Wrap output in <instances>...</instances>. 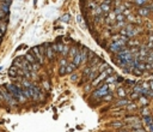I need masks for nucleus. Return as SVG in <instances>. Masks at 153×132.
Segmentation results:
<instances>
[{
    "instance_id": "obj_12",
    "label": "nucleus",
    "mask_w": 153,
    "mask_h": 132,
    "mask_svg": "<svg viewBox=\"0 0 153 132\" xmlns=\"http://www.w3.org/2000/svg\"><path fill=\"white\" fill-rule=\"evenodd\" d=\"M68 18H69V16H68V14H66V16H64V17H62V21H64V22H67V21H68Z\"/></svg>"
},
{
    "instance_id": "obj_6",
    "label": "nucleus",
    "mask_w": 153,
    "mask_h": 132,
    "mask_svg": "<svg viewBox=\"0 0 153 132\" xmlns=\"http://www.w3.org/2000/svg\"><path fill=\"white\" fill-rule=\"evenodd\" d=\"M8 74H10L11 77H16V76H17V67L12 66V67L8 70Z\"/></svg>"
},
{
    "instance_id": "obj_7",
    "label": "nucleus",
    "mask_w": 153,
    "mask_h": 132,
    "mask_svg": "<svg viewBox=\"0 0 153 132\" xmlns=\"http://www.w3.org/2000/svg\"><path fill=\"white\" fill-rule=\"evenodd\" d=\"M75 67H76V66H75L73 63H72V64H69L68 66H66V73H69V72L74 71V70H75Z\"/></svg>"
},
{
    "instance_id": "obj_9",
    "label": "nucleus",
    "mask_w": 153,
    "mask_h": 132,
    "mask_svg": "<svg viewBox=\"0 0 153 132\" xmlns=\"http://www.w3.org/2000/svg\"><path fill=\"white\" fill-rule=\"evenodd\" d=\"M129 103V101H127V100H121V101H117V106H126V105H128Z\"/></svg>"
},
{
    "instance_id": "obj_3",
    "label": "nucleus",
    "mask_w": 153,
    "mask_h": 132,
    "mask_svg": "<svg viewBox=\"0 0 153 132\" xmlns=\"http://www.w3.org/2000/svg\"><path fill=\"white\" fill-rule=\"evenodd\" d=\"M108 91H109V84H103V85H101L97 90H96L94 92H93V97H97V96H105L106 94H108Z\"/></svg>"
},
{
    "instance_id": "obj_1",
    "label": "nucleus",
    "mask_w": 153,
    "mask_h": 132,
    "mask_svg": "<svg viewBox=\"0 0 153 132\" xmlns=\"http://www.w3.org/2000/svg\"><path fill=\"white\" fill-rule=\"evenodd\" d=\"M0 92H1V95H3L5 102H7V103H10V105H16V103H17L16 99L11 95L10 91H8L5 86H0Z\"/></svg>"
},
{
    "instance_id": "obj_14",
    "label": "nucleus",
    "mask_w": 153,
    "mask_h": 132,
    "mask_svg": "<svg viewBox=\"0 0 153 132\" xmlns=\"http://www.w3.org/2000/svg\"><path fill=\"white\" fill-rule=\"evenodd\" d=\"M43 84H44V86H46V89H50V88H49V83H48V82H44Z\"/></svg>"
},
{
    "instance_id": "obj_16",
    "label": "nucleus",
    "mask_w": 153,
    "mask_h": 132,
    "mask_svg": "<svg viewBox=\"0 0 153 132\" xmlns=\"http://www.w3.org/2000/svg\"><path fill=\"white\" fill-rule=\"evenodd\" d=\"M149 89H151V90H153V81H151V82H149Z\"/></svg>"
},
{
    "instance_id": "obj_10",
    "label": "nucleus",
    "mask_w": 153,
    "mask_h": 132,
    "mask_svg": "<svg viewBox=\"0 0 153 132\" xmlns=\"http://www.w3.org/2000/svg\"><path fill=\"white\" fill-rule=\"evenodd\" d=\"M106 78H108V79L105 81V83H106V84H109V83H112L115 79H116V76H114V77H106Z\"/></svg>"
},
{
    "instance_id": "obj_15",
    "label": "nucleus",
    "mask_w": 153,
    "mask_h": 132,
    "mask_svg": "<svg viewBox=\"0 0 153 132\" xmlns=\"http://www.w3.org/2000/svg\"><path fill=\"white\" fill-rule=\"evenodd\" d=\"M104 100H105V101H109V100H111V95H110V96H109V95H106Z\"/></svg>"
},
{
    "instance_id": "obj_11",
    "label": "nucleus",
    "mask_w": 153,
    "mask_h": 132,
    "mask_svg": "<svg viewBox=\"0 0 153 132\" xmlns=\"http://www.w3.org/2000/svg\"><path fill=\"white\" fill-rule=\"evenodd\" d=\"M140 14H142V16L148 14V9H141V10H140Z\"/></svg>"
},
{
    "instance_id": "obj_8",
    "label": "nucleus",
    "mask_w": 153,
    "mask_h": 132,
    "mask_svg": "<svg viewBox=\"0 0 153 132\" xmlns=\"http://www.w3.org/2000/svg\"><path fill=\"white\" fill-rule=\"evenodd\" d=\"M117 94H119V96H120V97H126V95H127L123 88H119V90H117Z\"/></svg>"
},
{
    "instance_id": "obj_13",
    "label": "nucleus",
    "mask_w": 153,
    "mask_h": 132,
    "mask_svg": "<svg viewBox=\"0 0 153 132\" xmlns=\"http://www.w3.org/2000/svg\"><path fill=\"white\" fill-rule=\"evenodd\" d=\"M139 99L141 100V102H142V103H147V102H148V101H147L145 97H139Z\"/></svg>"
},
{
    "instance_id": "obj_2",
    "label": "nucleus",
    "mask_w": 153,
    "mask_h": 132,
    "mask_svg": "<svg viewBox=\"0 0 153 132\" xmlns=\"http://www.w3.org/2000/svg\"><path fill=\"white\" fill-rule=\"evenodd\" d=\"M112 72H114V71H112V68H111V67H106V71H102V72H101V74H98V76L96 77L97 79H94V81H93L92 85H93V86H97L101 82H103V81L108 77V74H111Z\"/></svg>"
},
{
    "instance_id": "obj_17",
    "label": "nucleus",
    "mask_w": 153,
    "mask_h": 132,
    "mask_svg": "<svg viewBox=\"0 0 153 132\" xmlns=\"http://www.w3.org/2000/svg\"><path fill=\"white\" fill-rule=\"evenodd\" d=\"M0 101H5L4 97H3V95H1V92H0Z\"/></svg>"
},
{
    "instance_id": "obj_4",
    "label": "nucleus",
    "mask_w": 153,
    "mask_h": 132,
    "mask_svg": "<svg viewBox=\"0 0 153 132\" xmlns=\"http://www.w3.org/2000/svg\"><path fill=\"white\" fill-rule=\"evenodd\" d=\"M83 60H84L83 50H79V49H78V52H76V54L73 56V64H74L75 66H79V65L83 63Z\"/></svg>"
},
{
    "instance_id": "obj_5",
    "label": "nucleus",
    "mask_w": 153,
    "mask_h": 132,
    "mask_svg": "<svg viewBox=\"0 0 153 132\" xmlns=\"http://www.w3.org/2000/svg\"><path fill=\"white\" fill-rule=\"evenodd\" d=\"M46 53H47V56H48V59H54V49H53V47H48L47 49H46Z\"/></svg>"
}]
</instances>
